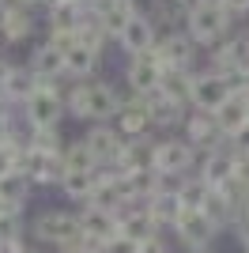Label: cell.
Returning <instances> with one entry per match:
<instances>
[{
    "label": "cell",
    "instance_id": "obj_1",
    "mask_svg": "<svg viewBox=\"0 0 249 253\" xmlns=\"http://www.w3.org/2000/svg\"><path fill=\"white\" fill-rule=\"evenodd\" d=\"M64 106H68V117H76V121H83V125L114 121V114H117V87L106 84L102 76L72 80V87L64 91Z\"/></svg>",
    "mask_w": 249,
    "mask_h": 253
},
{
    "label": "cell",
    "instance_id": "obj_2",
    "mask_svg": "<svg viewBox=\"0 0 249 253\" xmlns=\"http://www.w3.org/2000/svg\"><path fill=\"white\" fill-rule=\"evenodd\" d=\"M31 238L38 246L49 250H68V246L83 242V227H80V211H64V208H45L31 219Z\"/></svg>",
    "mask_w": 249,
    "mask_h": 253
},
{
    "label": "cell",
    "instance_id": "obj_3",
    "mask_svg": "<svg viewBox=\"0 0 249 253\" xmlns=\"http://www.w3.org/2000/svg\"><path fill=\"white\" fill-rule=\"evenodd\" d=\"M185 34L200 49H211V45L223 42L227 34H234V19L227 15L223 4L197 0V4H189V11H185Z\"/></svg>",
    "mask_w": 249,
    "mask_h": 253
},
{
    "label": "cell",
    "instance_id": "obj_4",
    "mask_svg": "<svg viewBox=\"0 0 249 253\" xmlns=\"http://www.w3.org/2000/svg\"><path fill=\"white\" fill-rule=\"evenodd\" d=\"M19 110H23V117H27V125H31V128H57L64 117H68L64 91L57 84H49V80H42L38 91H34Z\"/></svg>",
    "mask_w": 249,
    "mask_h": 253
},
{
    "label": "cell",
    "instance_id": "obj_5",
    "mask_svg": "<svg viewBox=\"0 0 249 253\" xmlns=\"http://www.w3.org/2000/svg\"><path fill=\"white\" fill-rule=\"evenodd\" d=\"M204 64L215 68V72H223L230 84L238 87L242 72L249 68V38H246V31L242 34H227L223 42H215L211 49H204Z\"/></svg>",
    "mask_w": 249,
    "mask_h": 253
},
{
    "label": "cell",
    "instance_id": "obj_6",
    "mask_svg": "<svg viewBox=\"0 0 249 253\" xmlns=\"http://www.w3.org/2000/svg\"><path fill=\"white\" fill-rule=\"evenodd\" d=\"M219 231H223V227H219L204 208H181L177 223L170 227V234L177 238V246H185L189 253L193 250H211V242L219 238Z\"/></svg>",
    "mask_w": 249,
    "mask_h": 253
},
{
    "label": "cell",
    "instance_id": "obj_7",
    "mask_svg": "<svg viewBox=\"0 0 249 253\" xmlns=\"http://www.w3.org/2000/svg\"><path fill=\"white\" fill-rule=\"evenodd\" d=\"M197 163H200V151L193 148L181 132H159V140H155V170L193 174Z\"/></svg>",
    "mask_w": 249,
    "mask_h": 253
},
{
    "label": "cell",
    "instance_id": "obj_8",
    "mask_svg": "<svg viewBox=\"0 0 249 253\" xmlns=\"http://www.w3.org/2000/svg\"><path fill=\"white\" fill-rule=\"evenodd\" d=\"M155 49H159V57H163L166 68H185V72L204 68V49L185 34V27H181V31H163L159 42H155Z\"/></svg>",
    "mask_w": 249,
    "mask_h": 253
},
{
    "label": "cell",
    "instance_id": "obj_9",
    "mask_svg": "<svg viewBox=\"0 0 249 253\" xmlns=\"http://www.w3.org/2000/svg\"><path fill=\"white\" fill-rule=\"evenodd\" d=\"M34 34H38V8L23 4V0L0 8V45L15 49V45H27Z\"/></svg>",
    "mask_w": 249,
    "mask_h": 253
},
{
    "label": "cell",
    "instance_id": "obj_10",
    "mask_svg": "<svg viewBox=\"0 0 249 253\" xmlns=\"http://www.w3.org/2000/svg\"><path fill=\"white\" fill-rule=\"evenodd\" d=\"M230 91H238V87L230 84L223 72H215V68H197L193 72V91H189V106L193 110H219V106L230 98Z\"/></svg>",
    "mask_w": 249,
    "mask_h": 253
},
{
    "label": "cell",
    "instance_id": "obj_11",
    "mask_svg": "<svg viewBox=\"0 0 249 253\" xmlns=\"http://www.w3.org/2000/svg\"><path fill=\"white\" fill-rule=\"evenodd\" d=\"M177 132H181V136H185L200 155L211 151V148H219V144H227V136H223V128H219V121H215L211 110H189Z\"/></svg>",
    "mask_w": 249,
    "mask_h": 253
},
{
    "label": "cell",
    "instance_id": "obj_12",
    "mask_svg": "<svg viewBox=\"0 0 249 253\" xmlns=\"http://www.w3.org/2000/svg\"><path fill=\"white\" fill-rule=\"evenodd\" d=\"M19 170L34 181V189H49V185H57V181H61V174H64L61 155L42 151V148H31V144L19 151Z\"/></svg>",
    "mask_w": 249,
    "mask_h": 253
},
{
    "label": "cell",
    "instance_id": "obj_13",
    "mask_svg": "<svg viewBox=\"0 0 249 253\" xmlns=\"http://www.w3.org/2000/svg\"><path fill=\"white\" fill-rule=\"evenodd\" d=\"M163 72H166V64L159 57V49L132 53L128 64H124V84L132 87V91H140V95H147V91H155L163 84Z\"/></svg>",
    "mask_w": 249,
    "mask_h": 253
},
{
    "label": "cell",
    "instance_id": "obj_14",
    "mask_svg": "<svg viewBox=\"0 0 249 253\" xmlns=\"http://www.w3.org/2000/svg\"><path fill=\"white\" fill-rule=\"evenodd\" d=\"M159 34H163V31H159V23L147 15V8H140L132 19L121 27V34H117L114 42L121 45V53H128V57H132V53H147V49H155Z\"/></svg>",
    "mask_w": 249,
    "mask_h": 253
},
{
    "label": "cell",
    "instance_id": "obj_15",
    "mask_svg": "<svg viewBox=\"0 0 249 253\" xmlns=\"http://www.w3.org/2000/svg\"><path fill=\"white\" fill-rule=\"evenodd\" d=\"M80 227H83V242L102 253V246L117 234V211L98 208V204H80Z\"/></svg>",
    "mask_w": 249,
    "mask_h": 253
},
{
    "label": "cell",
    "instance_id": "obj_16",
    "mask_svg": "<svg viewBox=\"0 0 249 253\" xmlns=\"http://www.w3.org/2000/svg\"><path fill=\"white\" fill-rule=\"evenodd\" d=\"M83 140H87V148H91L98 167H114L117 155H121V144H124V136L117 132L114 121H94V125H87Z\"/></svg>",
    "mask_w": 249,
    "mask_h": 253
},
{
    "label": "cell",
    "instance_id": "obj_17",
    "mask_svg": "<svg viewBox=\"0 0 249 253\" xmlns=\"http://www.w3.org/2000/svg\"><path fill=\"white\" fill-rule=\"evenodd\" d=\"M147 114H151V128L155 132H177L181 128V121H185V114L193 110V106H181V102H174L170 95H163V91H147Z\"/></svg>",
    "mask_w": 249,
    "mask_h": 253
},
{
    "label": "cell",
    "instance_id": "obj_18",
    "mask_svg": "<svg viewBox=\"0 0 249 253\" xmlns=\"http://www.w3.org/2000/svg\"><path fill=\"white\" fill-rule=\"evenodd\" d=\"M140 8H144L140 0H87V11H91L94 19L110 31V38H117V34H121V27L132 19Z\"/></svg>",
    "mask_w": 249,
    "mask_h": 253
},
{
    "label": "cell",
    "instance_id": "obj_19",
    "mask_svg": "<svg viewBox=\"0 0 249 253\" xmlns=\"http://www.w3.org/2000/svg\"><path fill=\"white\" fill-rule=\"evenodd\" d=\"M234 163H238V155L227 148V144H219V148L204 151L197 163V174L211 185V189H219V185H227L230 178H234Z\"/></svg>",
    "mask_w": 249,
    "mask_h": 253
},
{
    "label": "cell",
    "instance_id": "obj_20",
    "mask_svg": "<svg viewBox=\"0 0 249 253\" xmlns=\"http://www.w3.org/2000/svg\"><path fill=\"white\" fill-rule=\"evenodd\" d=\"M27 68H31L38 80L57 84V80H64V49L53 45L49 38H42V42L31 49V57H27Z\"/></svg>",
    "mask_w": 249,
    "mask_h": 253
},
{
    "label": "cell",
    "instance_id": "obj_21",
    "mask_svg": "<svg viewBox=\"0 0 249 253\" xmlns=\"http://www.w3.org/2000/svg\"><path fill=\"white\" fill-rule=\"evenodd\" d=\"M155 140H159V132L128 136L121 144V155H117L114 170H147V167H155Z\"/></svg>",
    "mask_w": 249,
    "mask_h": 253
},
{
    "label": "cell",
    "instance_id": "obj_22",
    "mask_svg": "<svg viewBox=\"0 0 249 253\" xmlns=\"http://www.w3.org/2000/svg\"><path fill=\"white\" fill-rule=\"evenodd\" d=\"M98 68H102V53L98 49H91L80 38L72 45H64V76L68 80H91V76H98Z\"/></svg>",
    "mask_w": 249,
    "mask_h": 253
},
{
    "label": "cell",
    "instance_id": "obj_23",
    "mask_svg": "<svg viewBox=\"0 0 249 253\" xmlns=\"http://www.w3.org/2000/svg\"><path fill=\"white\" fill-rule=\"evenodd\" d=\"M38 84H42V80L27 68V64H15V68H11V76L0 84V98H4L8 106H23L34 91H38Z\"/></svg>",
    "mask_w": 249,
    "mask_h": 253
},
{
    "label": "cell",
    "instance_id": "obj_24",
    "mask_svg": "<svg viewBox=\"0 0 249 253\" xmlns=\"http://www.w3.org/2000/svg\"><path fill=\"white\" fill-rule=\"evenodd\" d=\"M94 178H98V170H64V174H61V181H57V189L64 193V201L87 204Z\"/></svg>",
    "mask_w": 249,
    "mask_h": 253
},
{
    "label": "cell",
    "instance_id": "obj_25",
    "mask_svg": "<svg viewBox=\"0 0 249 253\" xmlns=\"http://www.w3.org/2000/svg\"><path fill=\"white\" fill-rule=\"evenodd\" d=\"M31 193H34V181L27 178L19 167L8 170V174H0V197H4L11 208H19V211H23V204L31 201Z\"/></svg>",
    "mask_w": 249,
    "mask_h": 253
},
{
    "label": "cell",
    "instance_id": "obj_26",
    "mask_svg": "<svg viewBox=\"0 0 249 253\" xmlns=\"http://www.w3.org/2000/svg\"><path fill=\"white\" fill-rule=\"evenodd\" d=\"M185 4L181 0H147V15L159 23V31H181L185 27Z\"/></svg>",
    "mask_w": 249,
    "mask_h": 253
},
{
    "label": "cell",
    "instance_id": "obj_27",
    "mask_svg": "<svg viewBox=\"0 0 249 253\" xmlns=\"http://www.w3.org/2000/svg\"><path fill=\"white\" fill-rule=\"evenodd\" d=\"M211 114H215L223 136H230L238 125H246V121H249V117H246V91H242V87H238V91H230V98L219 106V110H211Z\"/></svg>",
    "mask_w": 249,
    "mask_h": 253
},
{
    "label": "cell",
    "instance_id": "obj_28",
    "mask_svg": "<svg viewBox=\"0 0 249 253\" xmlns=\"http://www.w3.org/2000/svg\"><path fill=\"white\" fill-rule=\"evenodd\" d=\"M159 91H163V95H170L174 102L189 106V91H193V72H185V68H166V72H163V84H159Z\"/></svg>",
    "mask_w": 249,
    "mask_h": 253
},
{
    "label": "cell",
    "instance_id": "obj_29",
    "mask_svg": "<svg viewBox=\"0 0 249 253\" xmlns=\"http://www.w3.org/2000/svg\"><path fill=\"white\" fill-rule=\"evenodd\" d=\"M147 211H151V219H155L163 231H170V227L177 223V215H181V204H177V197L151 193V197H147Z\"/></svg>",
    "mask_w": 249,
    "mask_h": 253
},
{
    "label": "cell",
    "instance_id": "obj_30",
    "mask_svg": "<svg viewBox=\"0 0 249 253\" xmlns=\"http://www.w3.org/2000/svg\"><path fill=\"white\" fill-rule=\"evenodd\" d=\"M61 167H64V170H98V163H94L91 148H87V140L76 136V140H68V144H64Z\"/></svg>",
    "mask_w": 249,
    "mask_h": 253
},
{
    "label": "cell",
    "instance_id": "obj_31",
    "mask_svg": "<svg viewBox=\"0 0 249 253\" xmlns=\"http://www.w3.org/2000/svg\"><path fill=\"white\" fill-rule=\"evenodd\" d=\"M208 193H211V185H208L197 170H193V174L185 178V185H181V193H177V204H181V208H204V204H208Z\"/></svg>",
    "mask_w": 249,
    "mask_h": 253
},
{
    "label": "cell",
    "instance_id": "obj_32",
    "mask_svg": "<svg viewBox=\"0 0 249 253\" xmlns=\"http://www.w3.org/2000/svg\"><path fill=\"white\" fill-rule=\"evenodd\" d=\"M31 148H42V151H53V155H61L64 151V132H61V125L57 128H31V140H27Z\"/></svg>",
    "mask_w": 249,
    "mask_h": 253
},
{
    "label": "cell",
    "instance_id": "obj_33",
    "mask_svg": "<svg viewBox=\"0 0 249 253\" xmlns=\"http://www.w3.org/2000/svg\"><path fill=\"white\" fill-rule=\"evenodd\" d=\"M23 234H27V219H23L19 208H8L0 215V242H19Z\"/></svg>",
    "mask_w": 249,
    "mask_h": 253
},
{
    "label": "cell",
    "instance_id": "obj_34",
    "mask_svg": "<svg viewBox=\"0 0 249 253\" xmlns=\"http://www.w3.org/2000/svg\"><path fill=\"white\" fill-rule=\"evenodd\" d=\"M102 253H140V242H136V238H128V234H121V231H117L114 238H110V242L102 246Z\"/></svg>",
    "mask_w": 249,
    "mask_h": 253
},
{
    "label": "cell",
    "instance_id": "obj_35",
    "mask_svg": "<svg viewBox=\"0 0 249 253\" xmlns=\"http://www.w3.org/2000/svg\"><path fill=\"white\" fill-rule=\"evenodd\" d=\"M140 253H174V246H170L166 231H159V234H151V238L140 242Z\"/></svg>",
    "mask_w": 249,
    "mask_h": 253
},
{
    "label": "cell",
    "instance_id": "obj_36",
    "mask_svg": "<svg viewBox=\"0 0 249 253\" xmlns=\"http://www.w3.org/2000/svg\"><path fill=\"white\" fill-rule=\"evenodd\" d=\"M15 167H19V148L8 144V140H0V174H8Z\"/></svg>",
    "mask_w": 249,
    "mask_h": 253
},
{
    "label": "cell",
    "instance_id": "obj_37",
    "mask_svg": "<svg viewBox=\"0 0 249 253\" xmlns=\"http://www.w3.org/2000/svg\"><path fill=\"white\" fill-rule=\"evenodd\" d=\"M223 8H227V15L234 23H242V19H249V0H219Z\"/></svg>",
    "mask_w": 249,
    "mask_h": 253
},
{
    "label": "cell",
    "instance_id": "obj_38",
    "mask_svg": "<svg viewBox=\"0 0 249 253\" xmlns=\"http://www.w3.org/2000/svg\"><path fill=\"white\" fill-rule=\"evenodd\" d=\"M11 68H15V61H11V49H8V45H0V84L11 76Z\"/></svg>",
    "mask_w": 249,
    "mask_h": 253
},
{
    "label": "cell",
    "instance_id": "obj_39",
    "mask_svg": "<svg viewBox=\"0 0 249 253\" xmlns=\"http://www.w3.org/2000/svg\"><path fill=\"white\" fill-rule=\"evenodd\" d=\"M61 253H98V250H91L87 242H76V246H68V250H61Z\"/></svg>",
    "mask_w": 249,
    "mask_h": 253
},
{
    "label": "cell",
    "instance_id": "obj_40",
    "mask_svg": "<svg viewBox=\"0 0 249 253\" xmlns=\"http://www.w3.org/2000/svg\"><path fill=\"white\" fill-rule=\"evenodd\" d=\"M15 253H42V250H38V246H31L27 238H23V242H19V250H15Z\"/></svg>",
    "mask_w": 249,
    "mask_h": 253
},
{
    "label": "cell",
    "instance_id": "obj_41",
    "mask_svg": "<svg viewBox=\"0 0 249 253\" xmlns=\"http://www.w3.org/2000/svg\"><path fill=\"white\" fill-rule=\"evenodd\" d=\"M23 4H31V8H49V0H23Z\"/></svg>",
    "mask_w": 249,
    "mask_h": 253
},
{
    "label": "cell",
    "instance_id": "obj_42",
    "mask_svg": "<svg viewBox=\"0 0 249 253\" xmlns=\"http://www.w3.org/2000/svg\"><path fill=\"white\" fill-rule=\"evenodd\" d=\"M238 87H242V91H249V68H246V72H242V80H238Z\"/></svg>",
    "mask_w": 249,
    "mask_h": 253
},
{
    "label": "cell",
    "instance_id": "obj_43",
    "mask_svg": "<svg viewBox=\"0 0 249 253\" xmlns=\"http://www.w3.org/2000/svg\"><path fill=\"white\" fill-rule=\"evenodd\" d=\"M8 208H11V204H8V201H4V197H0V215H4V211H8Z\"/></svg>",
    "mask_w": 249,
    "mask_h": 253
},
{
    "label": "cell",
    "instance_id": "obj_44",
    "mask_svg": "<svg viewBox=\"0 0 249 253\" xmlns=\"http://www.w3.org/2000/svg\"><path fill=\"white\" fill-rule=\"evenodd\" d=\"M246 117H249V91H246Z\"/></svg>",
    "mask_w": 249,
    "mask_h": 253
},
{
    "label": "cell",
    "instance_id": "obj_45",
    "mask_svg": "<svg viewBox=\"0 0 249 253\" xmlns=\"http://www.w3.org/2000/svg\"><path fill=\"white\" fill-rule=\"evenodd\" d=\"M181 4H185V8H189V4H197V0H181Z\"/></svg>",
    "mask_w": 249,
    "mask_h": 253
},
{
    "label": "cell",
    "instance_id": "obj_46",
    "mask_svg": "<svg viewBox=\"0 0 249 253\" xmlns=\"http://www.w3.org/2000/svg\"><path fill=\"white\" fill-rule=\"evenodd\" d=\"M193 253H211V250H193Z\"/></svg>",
    "mask_w": 249,
    "mask_h": 253
},
{
    "label": "cell",
    "instance_id": "obj_47",
    "mask_svg": "<svg viewBox=\"0 0 249 253\" xmlns=\"http://www.w3.org/2000/svg\"><path fill=\"white\" fill-rule=\"evenodd\" d=\"M246 38H249V27H246Z\"/></svg>",
    "mask_w": 249,
    "mask_h": 253
},
{
    "label": "cell",
    "instance_id": "obj_48",
    "mask_svg": "<svg viewBox=\"0 0 249 253\" xmlns=\"http://www.w3.org/2000/svg\"><path fill=\"white\" fill-rule=\"evenodd\" d=\"M246 253H249V246H246Z\"/></svg>",
    "mask_w": 249,
    "mask_h": 253
}]
</instances>
